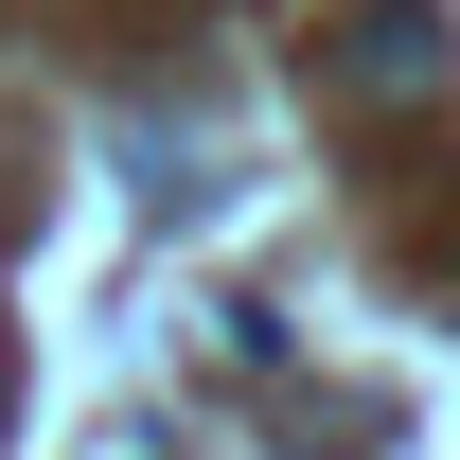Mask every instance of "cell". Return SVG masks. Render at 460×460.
Here are the masks:
<instances>
[{"label":"cell","instance_id":"1","mask_svg":"<svg viewBox=\"0 0 460 460\" xmlns=\"http://www.w3.org/2000/svg\"><path fill=\"white\" fill-rule=\"evenodd\" d=\"M425 0H354V89H372V107H425Z\"/></svg>","mask_w":460,"mask_h":460}]
</instances>
